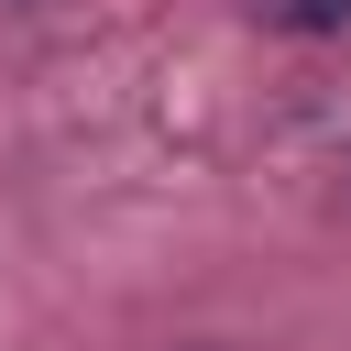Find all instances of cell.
<instances>
[{"mask_svg": "<svg viewBox=\"0 0 351 351\" xmlns=\"http://www.w3.org/2000/svg\"><path fill=\"white\" fill-rule=\"evenodd\" d=\"M263 22H285V33H340L351 0H263Z\"/></svg>", "mask_w": 351, "mask_h": 351, "instance_id": "6da1fadb", "label": "cell"}]
</instances>
